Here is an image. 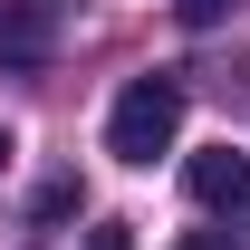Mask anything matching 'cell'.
Returning a JSON list of instances; mask_svg holds the SVG:
<instances>
[{"label": "cell", "instance_id": "5b68a950", "mask_svg": "<svg viewBox=\"0 0 250 250\" xmlns=\"http://www.w3.org/2000/svg\"><path fill=\"white\" fill-rule=\"evenodd\" d=\"M173 20H183V29H221V20H231V0H173Z\"/></svg>", "mask_w": 250, "mask_h": 250}, {"label": "cell", "instance_id": "6da1fadb", "mask_svg": "<svg viewBox=\"0 0 250 250\" xmlns=\"http://www.w3.org/2000/svg\"><path fill=\"white\" fill-rule=\"evenodd\" d=\"M173 135H183V77H173V67H145V77H125L116 116H106V154L145 173L154 154H173Z\"/></svg>", "mask_w": 250, "mask_h": 250}, {"label": "cell", "instance_id": "277c9868", "mask_svg": "<svg viewBox=\"0 0 250 250\" xmlns=\"http://www.w3.org/2000/svg\"><path fill=\"white\" fill-rule=\"evenodd\" d=\"M29 212H39V221H67V212H77V183H67V173H58V183H39Z\"/></svg>", "mask_w": 250, "mask_h": 250}, {"label": "cell", "instance_id": "52a82bcc", "mask_svg": "<svg viewBox=\"0 0 250 250\" xmlns=\"http://www.w3.org/2000/svg\"><path fill=\"white\" fill-rule=\"evenodd\" d=\"M173 250H241V241H221V231H192V241H173Z\"/></svg>", "mask_w": 250, "mask_h": 250}, {"label": "cell", "instance_id": "3957f363", "mask_svg": "<svg viewBox=\"0 0 250 250\" xmlns=\"http://www.w3.org/2000/svg\"><path fill=\"white\" fill-rule=\"evenodd\" d=\"M183 183H192V202H202V212H221V221H241V231H250V154L212 145V154L183 164Z\"/></svg>", "mask_w": 250, "mask_h": 250}, {"label": "cell", "instance_id": "ba28073f", "mask_svg": "<svg viewBox=\"0 0 250 250\" xmlns=\"http://www.w3.org/2000/svg\"><path fill=\"white\" fill-rule=\"evenodd\" d=\"M0 164H10V125H0Z\"/></svg>", "mask_w": 250, "mask_h": 250}, {"label": "cell", "instance_id": "7a4b0ae2", "mask_svg": "<svg viewBox=\"0 0 250 250\" xmlns=\"http://www.w3.org/2000/svg\"><path fill=\"white\" fill-rule=\"evenodd\" d=\"M58 39H67V0H0V77L48 67Z\"/></svg>", "mask_w": 250, "mask_h": 250}, {"label": "cell", "instance_id": "8992f818", "mask_svg": "<svg viewBox=\"0 0 250 250\" xmlns=\"http://www.w3.org/2000/svg\"><path fill=\"white\" fill-rule=\"evenodd\" d=\"M87 250H135V241H125V221H106V231H87Z\"/></svg>", "mask_w": 250, "mask_h": 250}]
</instances>
